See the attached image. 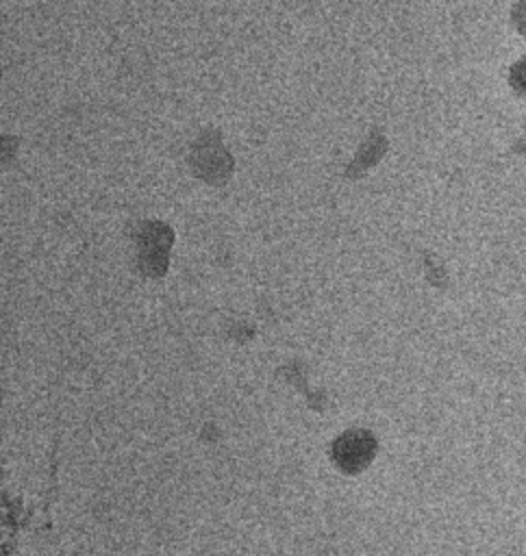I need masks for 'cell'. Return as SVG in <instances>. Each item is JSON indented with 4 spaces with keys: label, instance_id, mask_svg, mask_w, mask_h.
I'll return each instance as SVG.
<instances>
[{
    "label": "cell",
    "instance_id": "1",
    "mask_svg": "<svg viewBox=\"0 0 526 556\" xmlns=\"http://www.w3.org/2000/svg\"><path fill=\"white\" fill-rule=\"evenodd\" d=\"M170 243H172V232L167 226L159 222L146 224L139 237V256H141V269L148 276H161L165 271Z\"/></svg>",
    "mask_w": 526,
    "mask_h": 556
},
{
    "label": "cell",
    "instance_id": "2",
    "mask_svg": "<svg viewBox=\"0 0 526 556\" xmlns=\"http://www.w3.org/2000/svg\"><path fill=\"white\" fill-rule=\"evenodd\" d=\"M337 460L343 467H359L361 463H365L367 452H370V443L367 439L359 437V434H346L339 443H337Z\"/></svg>",
    "mask_w": 526,
    "mask_h": 556
}]
</instances>
